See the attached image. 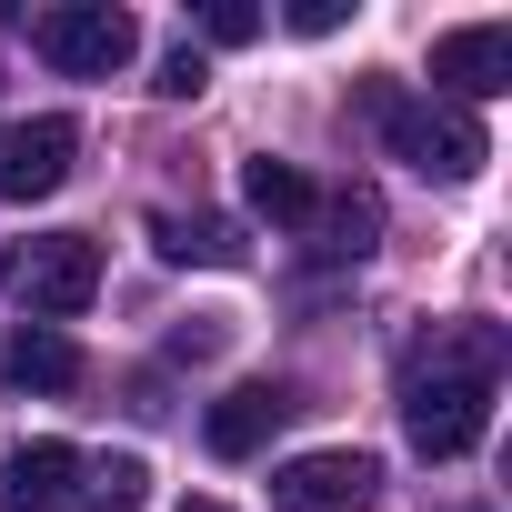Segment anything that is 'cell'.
I'll use <instances>...</instances> for the list:
<instances>
[{"instance_id":"6da1fadb","label":"cell","mask_w":512,"mask_h":512,"mask_svg":"<svg viewBox=\"0 0 512 512\" xmlns=\"http://www.w3.org/2000/svg\"><path fill=\"white\" fill-rule=\"evenodd\" d=\"M492 362H502L492 332H452V342H422V352H412V382H402L412 452L462 462V452L492 432Z\"/></svg>"},{"instance_id":"7a4b0ae2","label":"cell","mask_w":512,"mask_h":512,"mask_svg":"<svg viewBox=\"0 0 512 512\" xmlns=\"http://www.w3.org/2000/svg\"><path fill=\"white\" fill-rule=\"evenodd\" d=\"M372 121H382L392 161H412L422 181H472V171L492 161L482 121H472V111H452V101H402V91H372Z\"/></svg>"},{"instance_id":"3957f363","label":"cell","mask_w":512,"mask_h":512,"mask_svg":"<svg viewBox=\"0 0 512 512\" xmlns=\"http://www.w3.org/2000/svg\"><path fill=\"white\" fill-rule=\"evenodd\" d=\"M0 292L11 302H31V322H71V312H91V292H101V241L91 231H41L31 251H11L0 262Z\"/></svg>"},{"instance_id":"277c9868","label":"cell","mask_w":512,"mask_h":512,"mask_svg":"<svg viewBox=\"0 0 512 512\" xmlns=\"http://www.w3.org/2000/svg\"><path fill=\"white\" fill-rule=\"evenodd\" d=\"M31 51L51 71H71V81H111L141 51V31H131V11H111V0H61V11L31 21Z\"/></svg>"},{"instance_id":"5b68a950","label":"cell","mask_w":512,"mask_h":512,"mask_svg":"<svg viewBox=\"0 0 512 512\" xmlns=\"http://www.w3.org/2000/svg\"><path fill=\"white\" fill-rule=\"evenodd\" d=\"M382 492V462L372 452H292L272 472V502L282 512H372Z\"/></svg>"},{"instance_id":"8992f818","label":"cell","mask_w":512,"mask_h":512,"mask_svg":"<svg viewBox=\"0 0 512 512\" xmlns=\"http://www.w3.org/2000/svg\"><path fill=\"white\" fill-rule=\"evenodd\" d=\"M71 151H81V131H71L61 111L11 121V131H0V201H51V191L71 181Z\"/></svg>"},{"instance_id":"52a82bcc","label":"cell","mask_w":512,"mask_h":512,"mask_svg":"<svg viewBox=\"0 0 512 512\" xmlns=\"http://www.w3.org/2000/svg\"><path fill=\"white\" fill-rule=\"evenodd\" d=\"M432 81L452 91V111H462V101H492V91H512V31H502V21L442 31V41H432Z\"/></svg>"},{"instance_id":"ba28073f","label":"cell","mask_w":512,"mask_h":512,"mask_svg":"<svg viewBox=\"0 0 512 512\" xmlns=\"http://www.w3.org/2000/svg\"><path fill=\"white\" fill-rule=\"evenodd\" d=\"M292 412H302V402H292L282 382H231V392L201 412V442H211L221 462H251V452H262V442L292 422Z\"/></svg>"},{"instance_id":"9c48e42d","label":"cell","mask_w":512,"mask_h":512,"mask_svg":"<svg viewBox=\"0 0 512 512\" xmlns=\"http://www.w3.org/2000/svg\"><path fill=\"white\" fill-rule=\"evenodd\" d=\"M71 472H81L71 442H21L11 462H0V512H61Z\"/></svg>"},{"instance_id":"30bf717a","label":"cell","mask_w":512,"mask_h":512,"mask_svg":"<svg viewBox=\"0 0 512 512\" xmlns=\"http://www.w3.org/2000/svg\"><path fill=\"white\" fill-rule=\"evenodd\" d=\"M151 241H161V262H201V272H241V262H251V241H241L221 211H161Z\"/></svg>"},{"instance_id":"8fae6325","label":"cell","mask_w":512,"mask_h":512,"mask_svg":"<svg viewBox=\"0 0 512 512\" xmlns=\"http://www.w3.org/2000/svg\"><path fill=\"white\" fill-rule=\"evenodd\" d=\"M151 502V462L141 452H81V472H71V492H61V512H141Z\"/></svg>"},{"instance_id":"7c38bea8","label":"cell","mask_w":512,"mask_h":512,"mask_svg":"<svg viewBox=\"0 0 512 512\" xmlns=\"http://www.w3.org/2000/svg\"><path fill=\"white\" fill-rule=\"evenodd\" d=\"M0 372H11L21 392H71V382H81V342L51 332V322H21L11 352H0Z\"/></svg>"},{"instance_id":"4fadbf2b","label":"cell","mask_w":512,"mask_h":512,"mask_svg":"<svg viewBox=\"0 0 512 512\" xmlns=\"http://www.w3.org/2000/svg\"><path fill=\"white\" fill-rule=\"evenodd\" d=\"M302 231H312V251H322V262H362V251L382 241V201H372V191H332Z\"/></svg>"},{"instance_id":"5bb4252c","label":"cell","mask_w":512,"mask_h":512,"mask_svg":"<svg viewBox=\"0 0 512 512\" xmlns=\"http://www.w3.org/2000/svg\"><path fill=\"white\" fill-rule=\"evenodd\" d=\"M241 201L262 211V221H282V231H302V221L322 211V191H312L292 161H272V151H262V161H241Z\"/></svg>"},{"instance_id":"9a60e30c","label":"cell","mask_w":512,"mask_h":512,"mask_svg":"<svg viewBox=\"0 0 512 512\" xmlns=\"http://www.w3.org/2000/svg\"><path fill=\"white\" fill-rule=\"evenodd\" d=\"M151 91H161V101H201V91H211V61L181 41V51H161V81H151Z\"/></svg>"},{"instance_id":"2e32d148","label":"cell","mask_w":512,"mask_h":512,"mask_svg":"<svg viewBox=\"0 0 512 512\" xmlns=\"http://www.w3.org/2000/svg\"><path fill=\"white\" fill-rule=\"evenodd\" d=\"M201 41H221V51L262 41V11H251V0H211V11H201Z\"/></svg>"},{"instance_id":"e0dca14e","label":"cell","mask_w":512,"mask_h":512,"mask_svg":"<svg viewBox=\"0 0 512 512\" xmlns=\"http://www.w3.org/2000/svg\"><path fill=\"white\" fill-rule=\"evenodd\" d=\"M221 342H231V322H221V312H191V322L171 332V362H211Z\"/></svg>"},{"instance_id":"ac0fdd59","label":"cell","mask_w":512,"mask_h":512,"mask_svg":"<svg viewBox=\"0 0 512 512\" xmlns=\"http://www.w3.org/2000/svg\"><path fill=\"white\" fill-rule=\"evenodd\" d=\"M342 21H352L342 0H292V31H302V41H322V31H342Z\"/></svg>"},{"instance_id":"d6986e66","label":"cell","mask_w":512,"mask_h":512,"mask_svg":"<svg viewBox=\"0 0 512 512\" xmlns=\"http://www.w3.org/2000/svg\"><path fill=\"white\" fill-rule=\"evenodd\" d=\"M181 512H231V502H181Z\"/></svg>"}]
</instances>
